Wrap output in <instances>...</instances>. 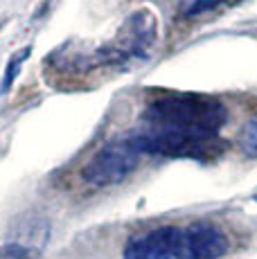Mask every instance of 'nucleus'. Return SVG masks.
<instances>
[{"mask_svg":"<svg viewBox=\"0 0 257 259\" xmlns=\"http://www.w3.org/2000/svg\"><path fill=\"white\" fill-rule=\"evenodd\" d=\"M228 119V111L217 97L201 93H162L147 104L145 122L151 126L215 133Z\"/></svg>","mask_w":257,"mask_h":259,"instance_id":"1","label":"nucleus"},{"mask_svg":"<svg viewBox=\"0 0 257 259\" xmlns=\"http://www.w3.org/2000/svg\"><path fill=\"white\" fill-rule=\"evenodd\" d=\"M29 50L32 48H23L18 54H14L12 61L7 63V68H5V74H3V81H0V95H5L9 91V88L14 86V81H16L18 72H21V66L25 63V59L29 57Z\"/></svg>","mask_w":257,"mask_h":259,"instance_id":"8","label":"nucleus"},{"mask_svg":"<svg viewBox=\"0 0 257 259\" xmlns=\"http://www.w3.org/2000/svg\"><path fill=\"white\" fill-rule=\"evenodd\" d=\"M140 156L142 153L133 147L128 138H117L106 142L86 162V167L81 169V178L93 187L117 185L138 169Z\"/></svg>","mask_w":257,"mask_h":259,"instance_id":"3","label":"nucleus"},{"mask_svg":"<svg viewBox=\"0 0 257 259\" xmlns=\"http://www.w3.org/2000/svg\"><path fill=\"white\" fill-rule=\"evenodd\" d=\"M237 142H239V149H241V153H244V156L257 158V115L250 117L248 122L241 126Z\"/></svg>","mask_w":257,"mask_h":259,"instance_id":"7","label":"nucleus"},{"mask_svg":"<svg viewBox=\"0 0 257 259\" xmlns=\"http://www.w3.org/2000/svg\"><path fill=\"white\" fill-rule=\"evenodd\" d=\"M156 41V18L149 12H136L120 27L117 36L108 46L100 48V59L104 63H126L131 59L145 57L147 50Z\"/></svg>","mask_w":257,"mask_h":259,"instance_id":"4","label":"nucleus"},{"mask_svg":"<svg viewBox=\"0 0 257 259\" xmlns=\"http://www.w3.org/2000/svg\"><path fill=\"white\" fill-rule=\"evenodd\" d=\"M187 259H219L228 250V239L217 226L207 221H196L183 228Z\"/></svg>","mask_w":257,"mask_h":259,"instance_id":"6","label":"nucleus"},{"mask_svg":"<svg viewBox=\"0 0 257 259\" xmlns=\"http://www.w3.org/2000/svg\"><path fill=\"white\" fill-rule=\"evenodd\" d=\"M128 140L140 153L165 158H190V160H215L228 149V142H224L215 133H194L181 131V128L167 126H151L128 133Z\"/></svg>","mask_w":257,"mask_h":259,"instance_id":"2","label":"nucleus"},{"mask_svg":"<svg viewBox=\"0 0 257 259\" xmlns=\"http://www.w3.org/2000/svg\"><path fill=\"white\" fill-rule=\"evenodd\" d=\"M122 259H187L183 228L162 226L128 239Z\"/></svg>","mask_w":257,"mask_h":259,"instance_id":"5","label":"nucleus"}]
</instances>
